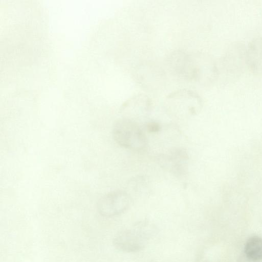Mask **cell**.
<instances>
[{"label": "cell", "instance_id": "obj_1", "mask_svg": "<svg viewBox=\"0 0 262 262\" xmlns=\"http://www.w3.org/2000/svg\"><path fill=\"white\" fill-rule=\"evenodd\" d=\"M156 232V228L147 222H141L117 233L113 239L118 250L134 253L143 249Z\"/></svg>", "mask_w": 262, "mask_h": 262}, {"label": "cell", "instance_id": "obj_2", "mask_svg": "<svg viewBox=\"0 0 262 262\" xmlns=\"http://www.w3.org/2000/svg\"><path fill=\"white\" fill-rule=\"evenodd\" d=\"M112 134L116 142L126 148L142 149L147 143L143 130L137 124L129 119L117 120L113 125Z\"/></svg>", "mask_w": 262, "mask_h": 262}, {"label": "cell", "instance_id": "obj_3", "mask_svg": "<svg viewBox=\"0 0 262 262\" xmlns=\"http://www.w3.org/2000/svg\"><path fill=\"white\" fill-rule=\"evenodd\" d=\"M131 203L129 194L123 190H115L102 196L97 203V209L102 216H114L124 212Z\"/></svg>", "mask_w": 262, "mask_h": 262}, {"label": "cell", "instance_id": "obj_4", "mask_svg": "<svg viewBox=\"0 0 262 262\" xmlns=\"http://www.w3.org/2000/svg\"><path fill=\"white\" fill-rule=\"evenodd\" d=\"M188 159L185 150L180 148L172 150L166 157V162L170 164L173 172L178 176L186 174V163Z\"/></svg>", "mask_w": 262, "mask_h": 262}, {"label": "cell", "instance_id": "obj_5", "mask_svg": "<svg viewBox=\"0 0 262 262\" xmlns=\"http://www.w3.org/2000/svg\"><path fill=\"white\" fill-rule=\"evenodd\" d=\"M244 251L246 256L252 260L262 259V238L258 236L249 238L245 244Z\"/></svg>", "mask_w": 262, "mask_h": 262}, {"label": "cell", "instance_id": "obj_6", "mask_svg": "<svg viewBox=\"0 0 262 262\" xmlns=\"http://www.w3.org/2000/svg\"><path fill=\"white\" fill-rule=\"evenodd\" d=\"M147 129L149 132L155 133L160 129V126L157 123L152 122L147 124Z\"/></svg>", "mask_w": 262, "mask_h": 262}]
</instances>
